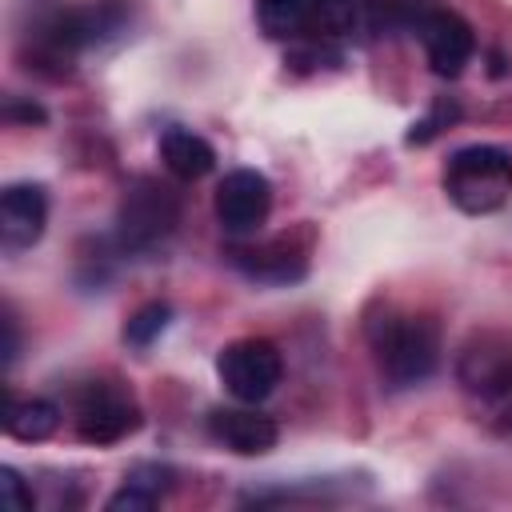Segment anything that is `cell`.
Masks as SVG:
<instances>
[{
	"label": "cell",
	"mask_w": 512,
	"mask_h": 512,
	"mask_svg": "<svg viewBox=\"0 0 512 512\" xmlns=\"http://www.w3.org/2000/svg\"><path fill=\"white\" fill-rule=\"evenodd\" d=\"M372 356L388 384L412 388L440 368V328L416 312H384L368 324Z\"/></svg>",
	"instance_id": "1"
},
{
	"label": "cell",
	"mask_w": 512,
	"mask_h": 512,
	"mask_svg": "<svg viewBox=\"0 0 512 512\" xmlns=\"http://www.w3.org/2000/svg\"><path fill=\"white\" fill-rule=\"evenodd\" d=\"M208 436L236 456H264L276 448L280 428L272 416H264L256 408H216L208 416Z\"/></svg>",
	"instance_id": "11"
},
{
	"label": "cell",
	"mask_w": 512,
	"mask_h": 512,
	"mask_svg": "<svg viewBox=\"0 0 512 512\" xmlns=\"http://www.w3.org/2000/svg\"><path fill=\"white\" fill-rule=\"evenodd\" d=\"M48 224V192L40 184H8L0 192V244L8 252H24L44 236Z\"/></svg>",
	"instance_id": "10"
},
{
	"label": "cell",
	"mask_w": 512,
	"mask_h": 512,
	"mask_svg": "<svg viewBox=\"0 0 512 512\" xmlns=\"http://www.w3.org/2000/svg\"><path fill=\"white\" fill-rule=\"evenodd\" d=\"M216 376L228 388L232 400L240 404H260L276 392V384L284 380V356L272 340L260 336H244L220 348L216 356Z\"/></svg>",
	"instance_id": "4"
},
{
	"label": "cell",
	"mask_w": 512,
	"mask_h": 512,
	"mask_svg": "<svg viewBox=\"0 0 512 512\" xmlns=\"http://www.w3.org/2000/svg\"><path fill=\"white\" fill-rule=\"evenodd\" d=\"M4 120H12V124H16V120H24V124H44L48 112H44L40 104H20V100L12 96V100L4 104Z\"/></svg>",
	"instance_id": "21"
},
{
	"label": "cell",
	"mask_w": 512,
	"mask_h": 512,
	"mask_svg": "<svg viewBox=\"0 0 512 512\" xmlns=\"http://www.w3.org/2000/svg\"><path fill=\"white\" fill-rule=\"evenodd\" d=\"M56 428H60V408L52 400H40V396H28V400L8 396L4 400V432L12 440L36 444V440H48Z\"/></svg>",
	"instance_id": "13"
},
{
	"label": "cell",
	"mask_w": 512,
	"mask_h": 512,
	"mask_svg": "<svg viewBox=\"0 0 512 512\" xmlns=\"http://www.w3.org/2000/svg\"><path fill=\"white\" fill-rule=\"evenodd\" d=\"M460 120V108H456V100H448V96H440V100H432V108H428V116H420L412 128H408V136H404V144H428V140H436L448 124H456Z\"/></svg>",
	"instance_id": "17"
},
{
	"label": "cell",
	"mask_w": 512,
	"mask_h": 512,
	"mask_svg": "<svg viewBox=\"0 0 512 512\" xmlns=\"http://www.w3.org/2000/svg\"><path fill=\"white\" fill-rule=\"evenodd\" d=\"M168 324H172V308H168L164 300H148V304H140V308L128 316V324H124V344L148 348Z\"/></svg>",
	"instance_id": "16"
},
{
	"label": "cell",
	"mask_w": 512,
	"mask_h": 512,
	"mask_svg": "<svg viewBox=\"0 0 512 512\" xmlns=\"http://www.w3.org/2000/svg\"><path fill=\"white\" fill-rule=\"evenodd\" d=\"M108 512H148V508H156V500H148L144 492H136V488H120V492H112L108 496V504H104Z\"/></svg>",
	"instance_id": "20"
},
{
	"label": "cell",
	"mask_w": 512,
	"mask_h": 512,
	"mask_svg": "<svg viewBox=\"0 0 512 512\" xmlns=\"http://www.w3.org/2000/svg\"><path fill=\"white\" fill-rule=\"evenodd\" d=\"M456 376L468 396L488 408L512 412V336L508 332H480L460 352Z\"/></svg>",
	"instance_id": "5"
},
{
	"label": "cell",
	"mask_w": 512,
	"mask_h": 512,
	"mask_svg": "<svg viewBox=\"0 0 512 512\" xmlns=\"http://www.w3.org/2000/svg\"><path fill=\"white\" fill-rule=\"evenodd\" d=\"M180 224V196L152 180V176H136L116 208V244L124 252H152L160 248Z\"/></svg>",
	"instance_id": "3"
},
{
	"label": "cell",
	"mask_w": 512,
	"mask_h": 512,
	"mask_svg": "<svg viewBox=\"0 0 512 512\" xmlns=\"http://www.w3.org/2000/svg\"><path fill=\"white\" fill-rule=\"evenodd\" d=\"M160 160L176 180H200L216 168V148L188 128H168L160 136Z\"/></svg>",
	"instance_id": "12"
},
{
	"label": "cell",
	"mask_w": 512,
	"mask_h": 512,
	"mask_svg": "<svg viewBox=\"0 0 512 512\" xmlns=\"http://www.w3.org/2000/svg\"><path fill=\"white\" fill-rule=\"evenodd\" d=\"M212 208L228 236H252V232H260V224L272 212V184L256 168H232L216 184Z\"/></svg>",
	"instance_id": "7"
},
{
	"label": "cell",
	"mask_w": 512,
	"mask_h": 512,
	"mask_svg": "<svg viewBox=\"0 0 512 512\" xmlns=\"http://www.w3.org/2000/svg\"><path fill=\"white\" fill-rule=\"evenodd\" d=\"M360 8H364V0H316L308 36L312 40H340V36H348L356 28V20H360Z\"/></svg>",
	"instance_id": "15"
},
{
	"label": "cell",
	"mask_w": 512,
	"mask_h": 512,
	"mask_svg": "<svg viewBox=\"0 0 512 512\" xmlns=\"http://www.w3.org/2000/svg\"><path fill=\"white\" fill-rule=\"evenodd\" d=\"M4 364H12L16 356H20V332H16V316L4 308Z\"/></svg>",
	"instance_id": "22"
},
{
	"label": "cell",
	"mask_w": 512,
	"mask_h": 512,
	"mask_svg": "<svg viewBox=\"0 0 512 512\" xmlns=\"http://www.w3.org/2000/svg\"><path fill=\"white\" fill-rule=\"evenodd\" d=\"M140 424H144L140 404L124 388L104 384V380H92V384L80 388V396H76V436L84 444H96V448L120 444Z\"/></svg>",
	"instance_id": "6"
},
{
	"label": "cell",
	"mask_w": 512,
	"mask_h": 512,
	"mask_svg": "<svg viewBox=\"0 0 512 512\" xmlns=\"http://www.w3.org/2000/svg\"><path fill=\"white\" fill-rule=\"evenodd\" d=\"M444 196L468 216L500 212L512 196V152L496 144L456 148L444 164Z\"/></svg>",
	"instance_id": "2"
},
{
	"label": "cell",
	"mask_w": 512,
	"mask_h": 512,
	"mask_svg": "<svg viewBox=\"0 0 512 512\" xmlns=\"http://www.w3.org/2000/svg\"><path fill=\"white\" fill-rule=\"evenodd\" d=\"M224 260L252 284H272V288H288L308 276V248L296 244L292 236H276L260 244H228Z\"/></svg>",
	"instance_id": "9"
},
{
	"label": "cell",
	"mask_w": 512,
	"mask_h": 512,
	"mask_svg": "<svg viewBox=\"0 0 512 512\" xmlns=\"http://www.w3.org/2000/svg\"><path fill=\"white\" fill-rule=\"evenodd\" d=\"M0 500H4V508L8 512H28L32 508V492H28V484L20 480V472L16 468H0Z\"/></svg>",
	"instance_id": "19"
},
{
	"label": "cell",
	"mask_w": 512,
	"mask_h": 512,
	"mask_svg": "<svg viewBox=\"0 0 512 512\" xmlns=\"http://www.w3.org/2000/svg\"><path fill=\"white\" fill-rule=\"evenodd\" d=\"M412 28H416V36L424 44V56H428V64H432L436 76L456 80L472 64V56H476V32L452 8H424Z\"/></svg>",
	"instance_id": "8"
},
{
	"label": "cell",
	"mask_w": 512,
	"mask_h": 512,
	"mask_svg": "<svg viewBox=\"0 0 512 512\" xmlns=\"http://www.w3.org/2000/svg\"><path fill=\"white\" fill-rule=\"evenodd\" d=\"M172 480H176V472L168 464H160V460H140V464H132L124 472V484L136 488V492H144L148 500H160L172 488Z\"/></svg>",
	"instance_id": "18"
},
{
	"label": "cell",
	"mask_w": 512,
	"mask_h": 512,
	"mask_svg": "<svg viewBox=\"0 0 512 512\" xmlns=\"http://www.w3.org/2000/svg\"><path fill=\"white\" fill-rule=\"evenodd\" d=\"M316 0H256V24L272 40H296L308 36Z\"/></svg>",
	"instance_id": "14"
}]
</instances>
